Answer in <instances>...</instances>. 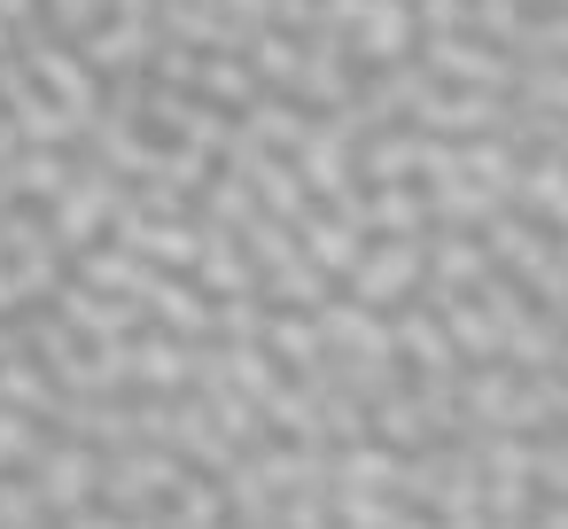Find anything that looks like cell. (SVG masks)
<instances>
[{"label": "cell", "mask_w": 568, "mask_h": 529, "mask_svg": "<svg viewBox=\"0 0 568 529\" xmlns=\"http://www.w3.org/2000/svg\"><path fill=\"white\" fill-rule=\"evenodd\" d=\"M459 172H467V180H483V187H498V195H514L521 149H514L506 133H467V141H459Z\"/></svg>", "instance_id": "cell-26"}, {"label": "cell", "mask_w": 568, "mask_h": 529, "mask_svg": "<svg viewBox=\"0 0 568 529\" xmlns=\"http://www.w3.org/2000/svg\"><path fill=\"white\" fill-rule=\"evenodd\" d=\"M529 521H537V529H568V498H537Z\"/></svg>", "instance_id": "cell-34"}, {"label": "cell", "mask_w": 568, "mask_h": 529, "mask_svg": "<svg viewBox=\"0 0 568 529\" xmlns=\"http://www.w3.org/2000/svg\"><path fill=\"white\" fill-rule=\"evenodd\" d=\"M288 374H304L312 358H320V319L312 312H296V304H265V335H257Z\"/></svg>", "instance_id": "cell-21"}, {"label": "cell", "mask_w": 568, "mask_h": 529, "mask_svg": "<svg viewBox=\"0 0 568 529\" xmlns=\"http://www.w3.org/2000/svg\"><path fill=\"white\" fill-rule=\"evenodd\" d=\"M405 513L413 506L389 498V490H343V482L327 490V521L335 529H405Z\"/></svg>", "instance_id": "cell-24"}, {"label": "cell", "mask_w": 568, "mask_h": 529, "mask_svg": "<svg viewBox=\"0 0 568 529\" xmlns=\"http://www.w3.org/2000/svg\"><path fill=\"white\" fill-rule=\"evenodd\" d=\"M180 482H187V459L164 451V444H149V436L102 451V506H118V513H149V506H164Z\"/></svg>", "instance_id": "cell-3"}, {"label": "cell", "mask_w": 568, "mask_h": 529, "mask_svg": "<svg viewBox=\"0 0 568 529\" xmlns=\"http://www.w3.org/2000/svg\"><path fill=\"white\" fill-rule=\"evenodd\" d=\"M55 529H149V513H118V506H79V513H55Z\"/></svg>", "instance_id": "cell-32"}, {"label": "cell", "mask_w": 568, "mask_h": 529, "mask_svg": "<svg viewBox=\"0 0 568 529\" xmlns=\"http://www.w3.org/2000/svg\"><path fill=\"white\" fill-rule=\"evenodd\" d=\"M366 436H382L389 451H420V444H436V420H428V405L413 397V382H397V389H382V397L366 405Z\"/></svg>", "instance_id": "cell-16"}, {"label": "cell", "mask_w": 568, "mask_h": 529, "mask_svg": "<svg viewBox=\"0 0 568 529\" xmlns=\"http://www.w3.org/2000/svg\"><path fill=\"white\" fill-rule=\"evenodd\" d=\"M9 187H17V203H48L63 180H71V149H9Z\"/></svg>", "instance_id": "cell-23"}, {"label": "cell", "mask_w": 568, "mask_h": 529, "mask_svg": "<svg viewBox=\"0 0 568 529\" xmlns=\"http://www.w3.org/2000/svg\"><path fill=\"white\" fill-rule=\"evenodd\" d=\"M211 350H219L226 382H234V389H242L250 405H265V397H273V389L288 382V366H281V358H273L265 343H211Z\"/></svg>", "instance_id": "cell-22"}, {"label": "cell", "mask_w": 568, "mask_h": 529, "mask_svg": "<svg viewBox=\"0 0 568 529\" xmlns=\"http://www.w3.org/2000/svg\"><path fill=\"white\" fill-rule=\"evenodd\" d=\"M420 195H428V226H483V218L506 203L498 187H483V180H467V172H444V180H428Z\"/></svg>", "instance_id": "cell-19"}, {"label": "cell", "mask_w": 568, "mask_h": 529, "mask_svg": "<svg viewBox=\"0 0 568 529\" xmlns=\"http://www.w3.org/2000/svg\"><path fill=\"white\" fill-rule=\"evenodd\" d=\"M413 63L428 79H444V87H483V94H506L514 87V55L498 40H483V32H420Z\"/></svg>", "instance_id": "cell-4"}, {"label": "cell", "mask_w": 568, "mask_h": 529, "mask_svg": "<svg viewBox=\"0 0 568 529\" xmlns=\"http://www.w3.org/2000/svg\"><path fill=\"white\" fill-rule=\"evenodd\" d=\"M529 482H537V498H568V428L529 436Z\"/></svg>", "instance_id": "cell-29"}, {"label": "cell", "mask_w": 568, "mask_h": 529, "mask_svg": "<svg viewBox=\"0 0 568 529\" xmlns=\"http://www.w3.org/2000/svg\"><path fill=\"white\" fill-rule=\"evenodd\" d=\"M187 281L211 288V296H257V265H250V250H242L234 226H203V250H195Z\"/></svg>", "instance_id": "cell-14"}, {"label": "cell", "mask_w": 568, "mask_h": 529, "mask_svg": "<svg viewBox=\"0 0 568 529\" xmlns=\"http://www.w3.org/2000/svg\"><path fill=\"white\" fill-rule=\"evenodd\" d=\"M48 312H55L71 335H87V343H118V335H133V327H141V304L102 296V288H87V281H71V273H63V288L48 296Z\"/></svg>", "instance_id": "cell-11"}, {"label": "cell", "mask_w": 568, "mask_h": 529, "mask_svg": "<svg viewBox=\"0 0 568 529\" xmlns=\"http://www.w3.org/2000/svg\"><path fill=\"white\" fill-rule=\"evenodd\" d=\"M24 482L40 490L48 513H79V506L102 498V451H94V444H71V436H48L40 459L24 467Z\"/></svg>", "instance_id": "cell-5"}, {"label": "cell", "mask_w": 568, "mask_h": 529, "mask_svg": "<svg viewBox=\"0 0 568 529\" xmlns=\"http://www.w3.org/2000/svg\"><path fill=\"white\" fill-rule=\"evenodd\" d=\"M211 312H219V296L195 288L187 273H156L149 296H141V319L164 327V335H180V343H211Z\"/></svg>", "instance_id": "cell-10"}, {"label": "cell", "mask_w": 568, "mask_h": 529, "mask_svg": "<svg viewBox=\"0 0 568 529\" xmlns=\"http://www.w3.org/2000/svg\"><path fill=\"white\" fill-rule=\"evenodd\" d=\"M9 203H17V187H9V172H0V211H9Z\"/></svg>", "instance_id": "cell-36"}, {"label": "cell", "mask_w": 568, "mask_h": 529, "mask_svg": "<svg viewBox=\"0 0 568 529\" xmlns=\"http://www.w3.org/2000/svg\"><path fill=\"white\" fill-rule=\"evenodd\" d=\"M55 513L40 506V490L17 475V467H0V529H48Z\"/></svg>", "instance_id": "cell-30"}, {"label": "cell", "mask_w": 568, "mask_h": 529, "mask_svg": "<svg viewBox=\"0 0 568 529\" xmlns=\"http://www.w3.org/2000/svg\"><path fill=\"white\" fill-rule=\"evenodd\" d=\"M296 226V250L327 273V281H343L351 265H358V250H366V226L351 218V211H327V203H312L304 218H288Z\"/></svg>", "instance_id": "cell-13"}, {"label": "cell", "mask_w": 568, "mask_h": 529, "mask_svg": "<svg viewBox=\"0 0 568 529\" xmlns=\"http://www.w3.org/2000/svg\"><path fill=\"white\" fill-rule=\"evenodd\" d=\"M257 413H265V436H296V444H320V397H312V389H304L296 374H288V382H281V389H273V397H265Z\"/></svg>", "instance_id": "cell-27"}, {"label": "cell", "mask_w": 568, "mask_h": 529, "mask_svg": "<svg viewBox=\"0 0 568 529\" xmlns=\"http://www.w3.org/2000/svg\"><path fill=\"white\" fill-rule=\"evenodd\" d=\"M436 304V319H444V335H452V350H459V366H490L498 358V319L483 312V296L467 288V296H428Z\"/></svg>", "instance_id": "cell-17"}, {"label": "cell", "mask_w": 568, "mask_h": 529, "mask_svg": "<svg viewBox=\"0 0 568 529\" xmlns=\"http://www.w3.org/2000/svg\"><path fill=\"white\" fill-rule=\"evenodd\" d=\"M420 273H428L420 234H366L358 265L343 273V296H358V304H374V312H397V304L420 296Z\"/></svg>", "instance_id": "cell-2"}, {"label": "cell", "mask_w": 568, "mask_h": 529, "mask_svg": "<svg viewBox=\"0 0 568 529\" xmlns=\"http://www.w3.org/2000/svg\"><path fill=\"white\" fill-rule=\"evenodd\" d=\"M79 55L102 71V79H149V55H156V24L149 17H102L79 32Z\"/></svg>", "instance_id": "cell-9"}, {"label": "cell", "mask_w": 568, "mask_h": 529, "mask_svg": "<svg viewBox=\"0 0 568 529\" xmlns=\"http://www.w3.org/2000/svg\"><path fill=\"white\" fill-rule=\"evenodd\" d=\"M118 203H125V180L118 172H102V164H71V180L48 195V242L63 250V257H79V250H94V242H110V218H118Z\"/></svg>", "instance_id": "cell-1"}, {"label": "cell", "mask_w": 568, "mask_h": 529, "mask_svg": "<svg viewBox=\"0 0 568 529\" xmlns=\"http://www.w3.org/2000/svg\"><path fill=\"white\" fill-rule=\"evenodd\" d=\"M312 319H320V350H343V358H397L389 312H374V304H358V296H343V288L320 296Z\"/></svg>", "instance_id": "cell-6"}, {"label": "cell", "mask_w": 568, "mask_h": 529, "mask_svg": "<svg viewBox=\"0 0 568 529\" xmlns=\"http://www.w3.org/2000/svg\"><path fill=\"white\" fill-rule=\"evenodd\" d=\"M366 234H428V195L413 180H374L358 187V211H351Z\"/></svg>", "instance_id": "cell-15"}, {"label": "cell", "mask_w": 568, "mask_h": 529, "mask_svg": "<svg viewBox=\"0 0 568 529\" xmlns=\"http://www.w3.org/2000/svg\"><path fill=\"white\" fill-rule=\"evenodd\" d=\"M48 436H55V428H48L40 413H17V405H0V467H17V475H24V467L40 459V444H48Z\"/></svg>", "instance_id": "cell-28"}, {"label": "cell", "mask_w": 568, "mask_h": 529, "mask_svg": "<svg viewBox=\"0 0 568 529\" xmlns=\"http://www.w3.org/2000/svg\"><path fill=\"white\" fill-rule=\"evenodd\" d=\"M521 9H568V0H521Z\"/></svg>", "instance_id": "cell-37"}, {"label": "cell", "mask_w": 568, "mask_h": 529, "mask_svg": "<svg viewBox=\"0 0 568 529\" xmlns=\"http://www.w3.org/2000/svg\"><path fill=\"white\" fill-rule=\"evenodd\" d=\"M149 529H226V490H219V475H195V467H187V482H180L164 506H149Z\"/></svg>", "instance_id": "cell-18"}, {"label": "cell", "mask_w": 568, "mask_h": 529, "mask_svg": "<svg viewBox=\"0 0 568 529\" xmlns=\"http://www.w3.org/2000/svg\"><path fill=\"white\" fill-rule=\"evenodd\" d=\"M195 94L219 102V110H242V102L257 94V71H250L242 55H226V48H203V63H195Z\"/></svg>", "instance_id": "cell-25"}, {"label": "cell", "mask_w": 568, "mask_h": 529, "mask_svg": "<svg viewBox=\"0 0 568 529\" xmlns=\"http://www.w3.org/2000/svg\"><path fill=\"white\" fill-rule=\"evenodd\" d=\"M560 366H568V358H560Z\"/></svg>", "instance_id": "cell-38"}, {"label": "cell", "mask_w": 568, "mask_h": 529, "mask_svg": "<svg viewBox=\"0 0 568 529\" xmlns=\"http://www.w3.org/2000/svg\"><path fill=\"white\" fill-rule=\"evenodd\" d=\"M0 405H17V413H40V420L63 405L55 374H48V366H40L24 343H17V350H0Z\"/></svg>", "instance_id": "cell-20"}, {"label": "cell", "mask_w": 568, "mask_h": 529, "mask_svg": "<svg viewBox=\"0 0 568 529\" xmlns=\"http://www.w3.org/2000/svg\"><path fill=\"white\" fill-rule=\"evenodd\" d=\"M420 250H428L420 296H467V288L483 281V273H498L475 226H428V234H420Z\"/></svg>", "instance_id": "cell-8"}, {"label": "cell", "mask_w": 568, "mask_h": 529, "mask_svg": "<svg viewBox=\"0 0 568 529\" xmlns=\"http://www.w3.org/2000/svg\"><path fill=\"white\" fill-rule=\"evenodd\" d=\"M9 149H17V133H9V110H0V164H9Z\"/></svg>", "instance_id": "cell-35"}, {"label": "cell", "mask_w": 568, "mask_h": 529, "mask_svg": "<svg viewBox=\"0 0 568 529\" xmlns=\"http://www.w3.org/2000/svg\"><path fill=\"white\" fill-rule=\"evenodd\" d=\"M343 48H351L358 71H374V63H405V55L420 48L413 0H366V9L351 17V32H343Z\"/></svg>", "instance_id": "cell-7"}, {"label": "cell", "mask_w": 568, "mask_h": 529, "mask_svg": "<svg viewBox=\"0 0 568 529\" xmlns=\"http://www.w3.org/2000/svg\"><path fill=\"white\" fill-rule=\"evenodd\" d=\"M40 17H48L55 32H87V24L110 17V0H40Z\"/></svg>", "instance_id": "cell-31"}, {"label": "cell", "mask_w": 568, "mask_h": 529, "mask_svg": "<svg viewBox=\"0 0 568 529\" xmlns=\"http://www.w3.org/2000/svg\"><path fill=\"white\" fill-rule=\"evenodd\" d=\"M32 17H40V0H0V24L9 32H32Z\"/></svg>", "instance_id": "cell-33"}, {"label": "cell", "mask_w": 568, "mask_h": 529, "mask_svg": "<svg viewBox=\"0 0 568 529\" xmlns=\"http://www.w3.org/2000/svg\"><path fill=\"white\" fill-rule=\"evenodd\" d=\"M187 358H195V343H180V335H164V327H133L125 335V389H149V397H172V389H187Z\"/></svg>", "instance_id": "cell-12"}]
</instances>
